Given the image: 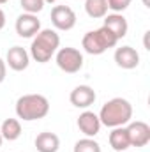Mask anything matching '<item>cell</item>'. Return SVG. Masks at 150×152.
Instances as JSON below:
<instances>
[{"label":"cell","instance_id":"obj_1","mask_svg":"<svg viewBox=\"0 0 150 152\" xmlns=\"http://www.w3.org/2000/svg\"><path fill=\"white\" fill-rule=\"evenodd\" d=\"M133 118V104L124 99V97H113L108 103L103 104L101 112H99V120L101 126L106 127H120L129 124Z\"/></svg>","mask_w":150,"mask_h":152},{"label":"cell","instance_id":"obj_2","mask_svg":"<svg viewBox=\"0 0 150 152\" xmlns=\"http://www.w3.org/2000/svg\"><path fill=\"white\" fill-rule=\"evenodd\" d=\"M58 46H60V36L57 34V30L44 28V30H39L37 34L34 36V39H32L30 55H32V58L36 62L46 64L57 53Z\"/></svg>","mask_w":150,"mask_h":152},{"label":"cell","instance_id":"obj_3","mask_svg":"<svg viewBox=\"0 0 150 152\" xmlns=\"http://www.w3.org/2000/svg\"><path fill=\"white\" fill-rule=\"evenodd\" d=\"M50 112V101L41 94H25L16 101V115L21 120L32 122L44 118Z\"/></svg>","mask_w":150,"mask_h":152},{"label":"cell","instance_id":"obj_4","mask_svg":"<svg viewBox=\"0 0 150 152\" xmlns=\"http://www.w3.org/2000/svg\"><path fill=\"white\" fill-rule=\"evenodd\" d=\"M118 39L113 36L106 27H101L97 30H90L83 36L81 46L87 53L90 55H103L106 50H110L113 46H117Z\"/></svg>","mask_w":150,"mask_h":152},{"label":"cell","instance_id":"obj_5","mask_svg":"<svg viewBox=\"0 0 150 152\" xmlns=\"http://www.w3.org/2000/svg\"><path fill=\"white\" fill-rule=\"evenodd\" d=\"M55 60H57V66L64 73H69V75H74L83 67V55H81V51L76 50V48H71V46L57 50Z\"/></svg>","mask_w":150,"mask_h":152},{"label":"cell","instance_id":"obj_6","mask_svg":"<svg viewBox=\"0 0 150 152\" xmlns=\"http://www.w3.org/2000/svg\"><path fill=\"white\" fill-rule=\"evenodd\" d=\"M51 23L57 30H71L76 25V12L69 5H55L51 9Z\"/></svg>","mask_w":150,"mask_h":152},{"label":"cell","instance_id":"obj_7","mask_svg":"<svg viewBox=\"0 0 150 152\" xmlns=\"http://www.w3.org/2000/svg\"><path fill=\"white\" fill-rule=\"evenodd\" d=\"M127 136H129V143L131 147H145L150 142V126L143 120H136L131 122L127 127Z\"/></svg>","mask_w":150,"mask_h":152},{"label":"cell","instance_id":"obj_8","mask_svg":"<svg viewBox=\"0 0 150 152\" xmlns=\"http://www.w3.org/2000/svg\"><path fill=\"white\" fill-rule=\"evenodd\" d=\"M41 30V21L37 20L36 14L23 12L16 20V34L20 37H34Z\"/></svg>","mask_w":150,"mask_h":152},{"label":"cell","instance_id":"obj_9","mask_svg":"<svg viewBox=\"0 0 150 152\" xmlns=\"http://www.w3.org/2000/svg\"><path fill=\"white\" fill-rule=\"evenodd\" d=\"M28 62H30V55H28V51L23 46L9 48L7 57H5V66H9L12 71H18V73L25 71L28 67Z\"/></svg>","mask_w":150,"mask_h":152},{"label":"cell","instance_id":"obj_10","mask_svg":"<svg viewBox=\"0 0 150 152\" xmlns=\"http://www.w3.org/2000/svg\"><path fill=\"white\" fill-rule=\"evenodd\" d=\"M95 90L88 85H78L74 90L71 92L69 99H71V104L76 108H88L95 103Z\"/></svg>","mask_w":150,"mask_h":152},{"label":"cell","instance_id":"obj_11","mask_svg":"<svg viewBox=\"0 0 150 152\" xmlns=\"http://www.w3.org/2000/svg\"><path fill=\"white\" fill-rule=\"evenodd\" d=\"M115 62L122 69H136L140 64V53L133 46H120L115 51Z\"/></svg>","mask_w":150,"mask_h":152},{"label":"cell","instance_id":"obj_12","mask_svg":"<svg viewBox=\"0 0 150 152\" xmlns=\"http://www.w3.org/2000/svg\"><path fill=\"white\" fill-rule=\"evenodd\" d=\"M78 127H79V131H81L87 138L97 136L99 131H101L99 115H95L94 112H83V113L78 117Z\"/></svg>","mask_w":150,"mask_h":152},{"label":"cell","instance_id":"obj_13","mask_svg":"<svg viewBox=\"0 0 150 152\" xmlns=\"http://www.w3.org/2000/svg\"><path fill=\"white\" fill-rule=\"evenodd\" d=\"M110 32H111L115 37L120 39L127 36V30H129V25H127V20L124 18L122 12H113V14H106L104 16V25Z\"/></svg>","mask_w":150,"mask_h":152},{"label":"cell","instance_id":"obj_14","mask_svg":"<svg viewBox=\"0 0 150 152\" xmlns=\"http://www.w3.org/2000/svg\"><path fill=\"white\" fill-rule=\"evenodd\" d=\"M58 147H60V138L55 133L44 131V133H39L36 138V149L39 152H57Z\"/></svg>","mask_w":150,"mask_h":152},{"label":"cell","instance_id":"obj_15","mask_svg":"<svg viewBox=\"0 0 150 152\" xmlns=\"http://www.w3.org/2000/svg\"><path fill=\"white\" fill-rule=\"evenodd\" d=\"M110 145H111L113 151L117 152H124L127 151L129 147H131V143H129V136H127V129L124 127V126H120V127H113V131L110 133Z\"/></svg>","mask_w":150,"mask_h":152},{"label":"cell","instance_id":"obj_16","mask_svg":"<svg viewBox=\"0 0 150 152\" xmlns=\"http://www.w3.org/2000/svg\"><path fill=\"white\" fill-rule=\"evenodd\" d=\"M0 134L7 142H14L21 136V124L18 118H5L0 127Z\"/></svg>","mask_w":150,"mask_h":152},{"label":"cell","instance_id":"obj_17","mask_svg":"<svg viewBox=\"0 0 150 152\" xmlns=\"http://www.w3.org/2000/svg\"><path fill=\"white\" fill-rule=\"evenodd\" d=\"M85 11L94 20L104 18L108 14V0H85Z\"/></svg>","mask_w":150,"mask_h":152},{"label":"cell","instance_id":"obj_18","mask_svg":"<svg viewBox=\"0 0 150 152\" xmlns=\"http://www.w3.org/2000/svg\"><path fill=\"white\" fill-rule=\"evenodd\" d=\"M73 152H101V145L94 138H83V140H78L74 143Z\"/></svg>","mask_w":150,"mask_h":152},{"label":"cell","instance_id":"obj_19","mask_svg":"<svg viewBox=\"0 0 150 152\" xmlns=\"http://www.w3.org/2000/svg\"><path fill=\"white\" fill-rule=\"evenodd\" d=\"M20 4H21V9L25 11V12H28V14H37L42 11V7H44V0H20Z\"/></svg>","mask_w":150,"mask_h":152},{"label":"cell","instance_id":"obj_20","mask_svg":"<svg viewBox=\"0 0 150 152\" xmlns=\"http://www.w3.org/2000/svg\"><path fill=\"white\" fill-rule=\"evenodd\" d=\"M133 0H108V9H111L113 12H122L131 5Z\"/></svg>","mask_w":150,"mask_h":152},{"label":"cell","instance_id":"obj_21","mask_svg":"<svg viewBox=\"0 0 150 152\" xmlns=\"http://www.w3.org/2000/svg\"><path fill=\"white\" fill-rule=\"evenodd\" d=\"M5 75H7V66H5V62L0 58V83L5 80Z\"/></svg>","mask_w":150,"mask_h":152},{"label":"cell","instance_id":"obj_22","mask_svg":"<svg viewBox=\"0 0 150 152\" xmlns=\"http://www.w3.org/2000/svg\"><path fill=\"white\" fill-rule=\"evenodd\" d=\"M4 27H5V12L0 9V30H2Z\"/></svg>","mask_w":150,"mask_h":152},{"label":"cell","instance_id":"obj_23","mask_svg":"<svg viewBox=\"0 0 150 152\" xmlns=\"http://www.w3.org/2000/svg\"><path fill=\"white\" fill-rule=\"evenodd\" d=\"M143 4H145V7H150V2H149V0H143Z\"/></svg>","mask_w":150,"mask_h":152},{"label":"cell","instance_id":"obj_24","mask_svg":"<svg viewBox=\"0 0 150 152\" xmlns=\"http://www.w3.org/2000/svg\"><path fill=\"white\" fill-rule=\"evenodd\" d=\"M44 2H48V4H55V2H58V0H44Z\"/></svg>","mask_w":150,"mask_h":152},{"label":"cell","instance_id":"obj_25","mask_svg":"<svg viewBox=\"0 0 150 152\" xmlns=\"http://www.w3.org/2000/svg\"><path fill=\"white\" fill-rule=\"evenodd\" d=\"M2 142H4V138H2V134H0V147H2Z\"/></svg>","mask_w":150,"mask_h":152},{"label":"cell","instance_id":"obj_26","mask_svg":"<svg viewBox=\"0 0 150 152\" xmlns=\"http://www.w3.org/2000/svg\"><path fill=\"white\" fill-rule=\"evenodd\" d=\"M5 2H9V0H0V4H5Z\"/></svg>","mask_w":150,"mask_h":152},{"label":"cell","instance_id":"obj_27","mask_svg":"<svg viewBox=\"0 0 150 152\" xmlns=\"http://www.w3.org/2000/svg\"><path fill=\"white\" fill-rule=\"evenodd\" d=\"M124 152H127V151H124Z\"/></svg>","mask_w":150,"mask_h":152}]
</instances>
